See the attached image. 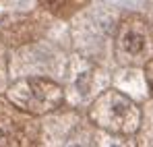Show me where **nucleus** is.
<instances>
[{"mask_svg":"<svg viewBox=\"0 0 153 147\" xmlns=\"http://www.w3.org/2000/svg\"><path fill=\"white\" fill-rule=\"evenodd\" d=\"M143 48V35H139V33H128L126 35V50L128 52H139V50Z\"/></svg>","mask_w":153,"mask_h":147,"instance_id":"f257e3e1","label":"nucleus"},{"mask_svg":"<svg viewBox=\"0 0 153 147\" xmlns=\"http://www.w3.org/2000/svg\"><path fill=\"white\" fill-rule=\"evenodd\" d=\"M73 147H79V145H73Z\"/></svg>","mask_w":153,"mask_h":147,"instance_id":"f03ea898","label":"nucleus"}]
</instances>
